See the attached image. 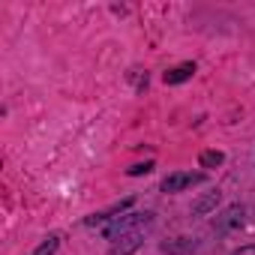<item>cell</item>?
<instances>
[{
    "mask_svg": "<svg viewBox=\"0 0 255 255\" xmlns=\"http://www.w3.org/2000/svg\"><path fill=\"white\" fill-rule=\"evenodd\" d=\"M147 171H153V162H144V165H135V168H129V174H147Z\"/></svg>",
    "mask_w": 255,
    "mask_h": 255,
    "instance_id": "7",
    "label": "cell"
},
{
    "mask_svg": "<svg viewBox=\"0 0 255 255\" xmlns=\"http://www.w3.org/2000/svg\"><path fill=\"white\" fill-rule=\"evenodd\" d=\"M201 180H204V174H192V171H183V174H168V177L162 180V192H180V189L195 186V183H201Z\"/></svg>",
    "mask_w": 255,
    "mask_h": 255,
    "instance_id": "2",
    "label": "cell"
},
{
    "mask_svg": "<svg viewBox=\"0 0 255 255\" xmlns=\"http://www.w3.org/2000/svg\"><path fill=\"white\" fill-rule=\"evenodd\" d=\"M144 228H147V225H144ZM144 228H135V231H129V234H123L120 243H114L111 255H129L132 249H138V246H141V237H144Z\"/></svg>",
    "mask_w": 255,
    "mask_h": 255,
    "instance_id": "3",
    "label": "cell"
},
{
    "mask_svg": "<svg viewBox=\"0 0 255 255\" xmlns=\"http://www.w3.org/2000/svg\"><path fill=\"white\" fill-rule=\"evenodd\" d=\"M144 225H150V213H129V216H123V219H114V222L105 228V237H108V240H117V237L129 234V231H135V228H144Z\"/></svg>",
    "mask_w": 255,
    "mask_h": 255,
    "instance_id": "1",
    "label": "cell"
},
{
    "mask_svg": "<svg viewBox=\"0 0 255 255\" xmlns=\"http://www.w3.org/2000/svg\"><path fill=\"white\" fill-rule=\"evenodd\" d=\"M225 156L219 153V150H207V153H201V165H219Z\"/></svg>",
    "mask_w": 255,
    "mask_h": 255,
    "instance_id": "6",
    "label": "cell"
},
{
    "mask_svg": "<svg viewBox=\"0 0 255 255\" xmlns=\"http://www.w3.org/2000/svg\"><path fill=\"white\" fill-rule=\"evenodd\" d=\"M192 72H195V63H180V66L165 72V84H180V81L192 78Z\"/></svg>",
    "mask_w": 255,
    "mask_h": 255,
    "instance_id": "4",
    "label": "cell"
},
{
    "mask_svg": "<svg viewBox=\"0 0 255 255\" xmlns=\"http://www.w3.org/2000/svg\"><path fill=\"white\" fill-rule=\"evenodd\" d=\"M57 246H60V237H57V234H48V237L39 243V249H36L33 255H54V252H57Z\"/></svg>",
    "mask_w": 255,
    "mask_h": 255,
    "instance_id": "5",
    "label": "cell"
},
{
    "mask_svg": "<svg viewBox=\"0 0 255 255\" xmlns=\"http://www.w3.org/2000/svg\"><path fill=\"white\" fill-rule=\"evenodd\" d=\"M234 255H255V246H243V249H237Z\"/></svg>",
    "mask_w": 255,
    "mask_h": 255,
    "instance_id": "8",
    "label": "cell"
}]
</instances>
